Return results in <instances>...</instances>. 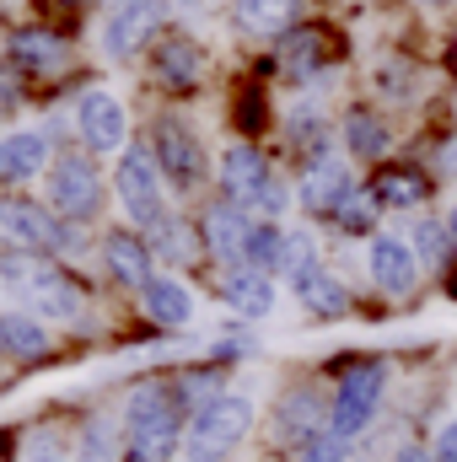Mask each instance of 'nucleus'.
<instances>
[{"label":"nucleus","instance_id":"f257e3e1","mask_svg":"<svg viewBox=\"0 0 457 462\" xmlns=\"http://www.w3.org/2000/svg\"><path fill=\"white\" fill-rule=\"evenodd\" d=\"M382 393H387V365H382V360H355V365H344L340 387H334V403H329V430L344 436V441L360 436V430L377 420Z\"/></svg>","mask_w":457,"mask_h":462},{"label":"nucleus","instance_id":"f03ea898","mask_svg":"<svg viewBox=\"0 0 457 462\" xmlns=\"http://www.w3.org/2000/svg\"><path fill=\"white\" fill-rule=\"evenodd\" d=\"M247 430H253V403H247L242 393H221V398L200 403L183 452H189V462H221Z\"/></svg>","mask_w":457,"mask_h":462},{"label":"nucleus","instance_id":"7ed1b4c3","mask_svg":"<svg viewBox=\"0 0 457 462\" xmlns=\"http://www.w3.org/2000/svg\"><path fill=\"white\" fill-rule=\"evenodd\" d=\"M114 183H118V199H124L129 221H140V226H156L162 221V172H156V162L145 151L118 156Z\"/></svg>","mask_w":457,"mask_h":462},{"label":"nucleus","instance_id":"20e7f679","mask_svg":"<svg viewBox=\"0 0 457 462\" xmlns=\"http://www.w3.org/2000/svg\"><path fill=\"white\" fill-rule=\"evenodd\" d=\"M49 199H54V210H65V216H76V221H87V216L103 205V183H98V172L87 167V156L54 162V172H49Z\"/></svg>","mask_w":457,"mask_h":462},{"label":"nucleus","instance_id":"39448f33","mask_svg":"<svg viewBox=\"0 0 457 462\" xmlns=\"http://www.w3.org/2000/svg\"><path fill=\"white\" fill-rule=\"evenodd\" d=\"M0 236H5V242H22V247H65V253L81 247V236L70 226H60V221H49L43 210L16 205V199L0 205Z\"/></svg>","mask_w":457,"mask_h":462},{"label":"nucleus","instance_id":"423d86ee","mask_svg":"<svg viewBox=\"0 0 457 462\" xmlns=\"http://www.w3.org/2000/svg\"><path fill=\"white\" fill-rule=\"evenodd\" d=\"M269 183H275L269 162L253 145H227V156H221V189H227L231 205H264Z\"/></svg>","mask_w":457,"mask_h":462},{"label":"nucleus","instance_id":"0eeeda50","mask_svg":"<svg viewBox=\"0 0 457 462\" xmlns=\"http://www.w3.org/2000/svg\"><path fill=\"white\" fill-rule=\"evenodd\" d=\"M366 269H371L377 291H387V296H409L415 280H420V258H415V247L398 242V236H377L371 253H366Z\"/></svg>","mask_w":457,"mask_h":462},{"label":"nucleus","instance_id":"6e6552de","mask_svg":"<svg viewBox=\"0 0 457 462\" xmlns=\"http://www.w3.org/2000/svg\"><path fill=\"white\" fill-rule=\"evenodd\" d=\"M162 0H129V5H118L114 16H108V27H103V49L124 60V54H135L156 27H162Z\"/></svg>","mask_w":457,"mask_h":462},{"label":"nucleus","instance_id":"1a4fd4ad","mask_svg":"<svg viewBox=\"0 0 457 462\" xmlns=\"http://www.w3.org/2000/svg\"><path fill=\"white\" fill-rule=\"evenodd\" d=\"M76 124H81V140L92 151H118L124 145V108H118L114 92H87L76 103Z\"/></svg>","mask_w":457,"mask_h":462},{"label":"nucleus","instance_id":"9d476101","mask_svg":"<svg viewBox=\"0 0 457 462\" xmlns=\"http://www.w3.org/2000/svg\"><path fill=\"white\" fill-rule=\"evenodd\" d=\"M156 156H162V172L178 189L200 183V172H205V151L194 145V134L183 124H156Z\"/></svg>","mask_w":457,"mask_h":462},{"label":"nucleus","instance_id":"9b49d317","mask_svg":"<svg viewBox=\"0 0 457 462\" xmlns=\"http://www.w3.org/2000/svg\"><path fill=\"white\" fill-rule=\"evenodd\" d=\"M350 199V172L344 162L329 151V156H312V167L302 172V205L307 210H340Z\"/></svg>","mask_w":457,"mask_h":462},{"label":"nucleus","instance_id":"f8f14e48","mask_svg":"<svg viewBox=\"0 0 457 462\" xmlns=\"http://www.w3.org/2000/svg\"><path fill=\"white\" fill-rule=\"evenodd\" d=\"M205 236H210V247H216V258H227L231 269H242L247 263V236H253V221L237 210V205H210V216H205Z\"/></svg>","mask_w":457,"mask_h":462},{"label":"nucleus","instance_id":"ddd939ff","mask_svg":"<svg viewBox=\"0 0 457 462\" xmlns=\"http://www.w3.org/2000/svg\"><path fill=\"white\" fill-rule=\"evenodd\" d=\"M178 441H183V430H178V414H167V420H145V425H129V436H124V462H173L178 452Z\"/></svg>","mask_w":457,"mask_h":462},{"label":"nucleus","instance_id":"4468645a","mask_svg":"<svg viewBox=\"0 0 457 462\" xmlns=\"http://www.w3.org/2000/svg\"><path fill=\"white\" fill-rule=\"evenodd\" d=\"M145 318L162 323V328H189V323H194V296H189V285L173 280V274H156V280L145 285Z\"/></svg>","mask_w":457,"mask_h":462},{"label":"nucleus","instance_id":"2eb2a0df","mask_svg":"<svg viewBox=\"0 0 457 462\" xmlns=\"http://www.w3.org/2000/svg\"><path fill=\"white\" fill-rule=\"evenodd\" d=\"M291 291H296V301L312 312V318H344L350 312V291L340 285V274H329V269H307V274H296L291 280Z\"/></svg>","mask_w":457,"mask_h":462},{"label":"nucleus","instance_id":"dca6fc26","mask_svg":"<svg viewBox=\"0 0 457 462\" xmlns=\"http://www.w3.org/2000/svg\"><path fill=\"white\" fill-rule=\"evenodd\" d=\"M103 258H108V274H114L118 285H151L156 274H151V253H145V242L140 236H129V231H114L108 242H103Z\"/></svg>","mask_w":457,"mask_h":462},{"label":"nucleus","instance_id":"f3484780","mask_svg":"<svg viewBox=\"0 0 457 462\" xmlns=\"http://www.w3.org/2000/svg\"><path fill=\"white\" fill-rule=\"evenodd\" d=\"M296 16H302V0H237V27L258 32V38L285 32Z\"/></svg>","mask_w":457,"mask_h":462},{"label":"nucleus","instance_id":"a211bd4d","mask_svg":"<svg viewBox=\"0 0 457 462\" xmlns=\"http://www.w3.org/2000/svg\"><path fill=\"white\" fill-rule=\"evenodd\" d=\"M227 301L242 318H269V312H275V285H269V274H258V269H231L227 274Z\"/></svg>","mask_w":457,"mask_h":462},{"label":"nucleus","instance_id":"6ab92c4d","mask_svg":"<svg viewBox=\"0 0 457 462\" xmlns=\"http://www.w3.org/2000/svg\"><path fill=\"white\" fill-rule=\"evenodd\" d=\"M0 345H5V355H16V360H38V355H49V328H43V318L0 312Z\"/></svg>","mask_w":457,"mask_h":462},{"label":"nucleus","instance_id":"aec40b11","mask_svg":"<svg viewBox=\"0 0 457 462\" xmlns=\"http://www.w3.org/2000/svg\"><path fill=\"white\" fill-rule=\"evenodd\" d=\"M11 60H22L38 76H54V70H65V43L54 32H16L11 38Z\"/></svg>","mask_w":457,"mask_h":462},{"label":"nucleus","instance_id":"412c9836","mask_svg":"<svg viewBox=\"0 0 457 462\" xmlns=\"http://www.w3.org/2000/svg\"><path fill=\"white\" fill-rule=\"evenodd\" d=\"M275 425H280V436H285V441L307 447L312 436H323V430H318V425H323V420H318V398H312V393H291V398L280 403Z\"/></svg>","mask_w":457,"mask_h":462},{"label":"nucleus","instance_id":"4be33fe9","mask_svg":"<svg viewBox=\"0 0 457 462\" xmlns=\"http://www.w3.org/2000/svg\"><path fill=\"white\" fill-rule=\"evenodd\" d=\"M49 156L43 134H5L0 140V178H33Z\"/></svg>","mask_w":457,"mask_h":462},{"label":"nucleus","instance_id":"5701e85b","mask_svg":"<svg viewBox=\"0 0 457 462\" xmlns=\"http://www.w3.org/2000/svg\"><path fill=\"white\" fill-rule=\"evenodd\" d=\"M156 76H162L167 87H194V81H200V49L183 43V38L162 43V49H156Z\"/></svg>","mask_w":457,"mask_h":462},{"label":"nucleus","instance_id":"b1692460","mask_svg":"<svg viewBox=\"0 0 457 462\" xmlns=\"http://www.w3.org/2000/svg\"><path fill=\"white\" fill-rule=\"evenodd\" d=\"M33 307H38V318H65V323H76V318H81V291H76L70 280L49 274L43 285H33Z\"/></svg>","mask_w":457,"mask_h":462},{"label":"nucleus","instance_id":"393cba45","mask_svg":"<svg viewBox=\"0 0 457 462\" xmlns=\"http://www.w3.org/2000/svg\"><path fill=\"white\" fill-rule=\"evenodd\" d=\"M420 199H425V178H420V172L393 167V172L377 178V205H387V210H415Z\"/></svg>","mask_w":457,"mask_h":462},{"label":"nucleus","instance_id":"a878e982","mask_svg":"<svg viewBox=\"0 0 457 462\" xmlns=\"http://www.w3.org/2000/svg\"><path fill=\"white\" fill-rule=\"evenodd\" d=\"M280 60H285V76H318V65H323V38L312 32V27H302L296 38H285V49H280Z\"/></svg>","mask_w":457,"mask_h":462},{"label":"nucleus","instance_id":"bb28decb","mask_svg":"<svg viewBox=\"0 0 457 462\" xmlns=\"http://www.w3.org/2000/svg\"><path fill=\"white\" fill-rule=\"evenodd\" d=\"M344 140H350L360 156H382V151H387V129H382L371 114H350L344 118Z\"/></svg>","mask_w":457,"mask_h":462},{"label":"nucleus","instance_id":"cd10ccee","mask_svg":"<svg viewBox=\"0 0 457 462\" xmlns=\"http://www.w3.org/2000/svg\"><path fill=\"white\" fill-rule=\"evenodd\" d=\"M49 274H54V269L38 263L33 253H0V280H5V285H27V291H33V285H43Z\"/></svg>","mask_w":457,"mask_h":462},{"label":"nucleus","instance_id":"c85d7f7f","mask_svg":"<svg viewBox=\"0 0 457 462\" xmlns=\"http://www.w3.org/2000/svg\"><path fill=\"white\" fill-rule=\"evenodd\" d=\"M312 258H318V242L307 236V231H285V242H280V274H307L312 269Z\"/></svg>","mask_w":457,"mask_h":462},{"label":"nucleus","instance_id":"c756f323","mask_svg":"<svg viewBox=\"0 0 457 462\" xmlns=\"http://www.w3.org/2000/svg\"><path fill=\"white\" fill-rule=\"evenodd\" d=\"M334 216H340L344 231H366V226H371V216H377V194H360V189H350V199H344Z\"/></svg>","mask_w":457,"mask_h":462},{"label":"nucleus","instance_id":"7c9ffc66","mask_svg":"<svg viewBox=\"0 0 457 462\" xmlns=\"http://www.w3.org/2000/svg\"><path fill=\"white\" fill-rule=\"evenodd\" d=\"M344 457H350V441H344V436H334V430L312 436V441L296 452V462H344Z\"/></svg>","mask_w":457,"mask_h":462},{"label":"nucleus","instance_id":"2f4dec72","mask_svg":"<svg viewBox=\"0 0 457 462\" xmlns=\"http://www.w3.org/2000/svg\"><path fill=\"white\" fill-rule=\"evenodd\" d=\"M447 236H452V231H442L436 221H425V226H415V247H420L431 263H442V258H447Z\"/></svg>","mask_w":457,"mask_h":462},{"label":"nucleus","instance_id":"473e14b6","mask_svg":"<svg viewBox=\"0 0 457 462\" xmlns=\"http://www.w3.org/2000/svg\"><path fill=\"white\" fill-rule=\"evenodd\" d=\"M81 462H108V425H87V436H81Z\"/></svg>","mask_w":457,"mask_h":462},{"label":"nucleus","instance_id":"72a5a7b5","mask_svg":"<svg viewBox=\"0 0 457 462\" xmlns=\"http://www.w3.org/2000/svg\"><path fill=\"white\" fill-rule=\"evenodd\" d=\"M431 452H436V462H457V420H447V425L436 430V447H431Z\"/></svg>","mask_w":457,"mask_h":462},{"label":"nucleus","instance_id":"f704fd0d","mask_svg":"<svg viewBox=\"0 0 457 462\" xmlns=\"http://www.w3.org/2000/svg\"><path fill=\"white\" fill-rule=\"evenodd\" d=\"M156 242H162V253H167V258H189V236H183V226H162Z\"/></svg>","mask_w":457,"mask_h":462},{"label":"nucleus","instance_id":"c9c22d12","mask_svg":"<svg viewBox=\"0 0 457 462\" xmlns=\"http://www.w3.org/2000/svg\"><path fill=\"white\" fill-rule=\"evenodd\" d=\"M393 462H436V452H431V447H415V441H409V447H398V457Z\"/></svg>","mask_w":457,"mask_h":462},{"label":"nucleus","instance_id":"e433bc0d","mask_svg":"<svg viewBox=\"0 0 457 462\" xmlns=\"http://www.w3.org/2000/svg\"><path fill=\"white\" fill-rule=\"evenodd\" d=\"M11 108H16V81L0 76V114H11Z\"/></svg>","mask_w":457,"mask_h":462},{"label":"nucleus","instance_id":"4c0bfd02","mask_svg":"<svg viewBox=\"0 0 457 462\" xmlns=\"http://www.w3.org/2000/svg\"><path fill=\"white\" fill-rule=\"evenodd\" d=\"M442 167H447V172H457V140L447 145V151H442Z\"/></svg>","mask_w":457,"mask_h":462},{"label":"nucleus","instance_id":"58836bf2","mask_svg":"<svg viewBox=\"0 0 457 462\" xmlns=\"http://www.w3.org/2000/svg\"><path fill=\"white\" fill-rule=\"evenodd\" d=\"M447 231H452V247H457V205H452V221H447Z\"/></svg>","mask_w":457,"mask_h":462},{"label":"nucleus","instance_id":"ea45409f","mask_svg":"<svg viewBox=\"0 0 457 462\" xmlns=\"http://www.w3.org/2000/svg\"><path fill=\"white\" fill-rule=\"evenodd\" d=\"M425 5H457V0H425Z\"/></svg>","mask_w":457,"mask_h":462},{"label":"nucleus","instance_id":"a19ab883","mask_svg":"<svg viewBox=\"0 0 457 462\" xmlns=\"http://www.w3.org/2000/svg\"><path fill=\"white\" fill-rule=\"evenodd\" d=\"M183 5H205V0H183Z\"/></svg>","mask_w":457,"mask_h":462},{"label":"nucleus","instance_id":"79ce46f5","mask_svg":"<svg viewBox=\"0 0 457 462\" xmlns=\"http://www.w3.org/2000/svg\"><path fill=\"white\" fill-rule=\"evenodd\" d=\"M0 349H5V345H0ZM0 371H5V360H0Z\"/></svg>","mask_w":457,"mask_h":462},{"label":"nucleus","instance_id":"37998d69","mask_svg":"<svg viewBox=\"0 0 457 462\" xmlns=\"http://www.w3.org/2000/svg\"><path fill=\"white\" fill-rule=\"evenodd\" d=\"M33 462H49V457H33Z\"/></svg>","mask_w":457,"mask_h":462},{"label":"nucleus","instance_id":"c03bdc74","mask_svg":"<svg viewBox=\"0 0 457 462\" xmlns=\"http://www.w3.org/2000/svg\"><path fill=\"white\" fill-rule=\"evenodd\" d=\"M124 5H129V0H124Z\"/></svg>","mask_w":457,"mask_h":462}]
</instances>
